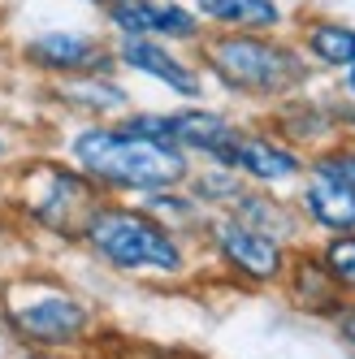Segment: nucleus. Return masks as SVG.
Returning a JSON list of instances; mask_svg holds the SVG:
<instances>
[{
	"label": "nucleus",
	"mask_w": 355,
	"mask_h": 359,
	"mask_svg": "<svg viewBox=\"0 0 355 359\" xmlns=\"http://www.w3.org/2000/svg\"><path fill=\"white\" fill-rule=\"evenodd\" d=\"M74 161L79 169L100 187H121V191H173L187 177V156L169 143L143 139L135 130H83L74 139Z\"/></svg>",
	"instance_id": "1"
},
{
	"label": "nucleus",
	"mask_w": 355,
	"mask_h": 359,
	"mask_svg": "<svg viewBox=\"0 0 355 359\" xmlns=\"http://www.w3.org/2000/svg\"><path fill=\"white\" fill-rule=\"evenodd\" d=\"M83 238L100 260H109L113 269H126V273H178L182 269V251H178L173 234L156 217L135 212V208H95Z\"/></svg>",
	"instance_id": "2"
},
{
	"label": "nucleus",
	"mask_w": 355,
	"mask_h": 359,
	"mask_svg": "<svg viewBox=\"0 0 355 359\" xmlns=\"http://www.w3.org/2000/svg\"><path fill=\"white\" fill-rule=\"evenodd\" d=\"M208 65L221 74L230 87L243 91H286L303 79V61L282 43H269V39H217L208 43Z\"/></svg>",
	"instance_id": "3"
},
{
	"label": "nucleus",
	"mask_w": 355,
	"mask_h": 359,
	"mask_svg": "<svg viewBox=\"0 0 355 359\" xmlns=\"http://www.w3.org/2000/svg\"><path fill=\"white\" fill-rule=\"evenodd\" d=\"M27 212L35 221H43L48 229H57L65 238H83L87 225L95 217V182L74 169H57V165H39L31 169L27 182Z\"/></svg>",
	"instance_id": "4"
},
{
	"label": "nucleus",
	"mask_w": 355,
	"mask_h": 359,
	"mask_svg": "<svg viewBox=\"0 0 355 359\" xmlns=\"http://www.w3.org/2000/svg\"><path fill=\"white\" fill-rule=\"evenodd\" d=\"M9 325L22 338H31L39 346H65L74 338H83L91 316H87V307L79 299H69L65 290L18 281L9 290Z\"/></svg>",
	"instance_id": "5"
},
{
	"label": "nucleus",
	"mask_w": 355,
	"mask_h": 359,
	"mask_svg": "<svg viewBox=\"0 0 355 359\" xmlns=\"http://www.w3.org/2000/svg\"><path fill=\"white\" fill-rule=\"evenodd\" d=\"M126 130H135L143 139H156V143H169L178 151H208V156L221 161V151L230 147L234 139V126L217 117V113H204V109H187V113H169V117H130L121 121Z\"/></svg>",
	"instance_id": "6"
},
{
	"label": "nucleus",
	"mask_w": 355,
	"mask_h": 359,
	"mask_svg": "<svg viewBox=\"0 0 355 359\" xmlns=\"http://www.w3.org/2000/svg\"><path fill=\"white\" fill-rule=\"evenodd\" d=\"M217 251L251 281H273L282 273V243L273 234H264V229H256V225L221 221L217 225Z\"/></svg>",
	"instance_id": "7"
},
{
	"label": "nucleus",
	"mask_w": 355,
	"mask_h": 359,
	"mask_svg": "<svg viewBox=\"0 0 355 359\" xmlns=\"http://www.w3.org/2000/svg\"><path fill=\"white\" fill-rule=\"evenodd\" d=\"M221 161L243 169L247 177H256V182H286V177H295L303 169V161L290 147L273 143V139H260V135H234L230 147L221 151Z\"/></svg>",
	"instance_id": "8"
},
{
	"label": "nucleus",
	"mask_w": 355,
	"mask_h": 359,
	"mask_svg": "<svg viewBox=\"0 0 355 359\" xmlns=\"http://www.w3.org/2000/svg\"><path fill=\"white\" fill-rule=\"evenodd\" d=\"M117 57L130 65L135 74H147V79H156V83H165L169 91H178V95H195L199 91V79L178 61L169 48H161L156 39H147V35H130V39H121V48H117Z\"/></svg>",
	"instance_id": "9"
},
{
	"label": "nucleus",
	"mask_w": 355,
	"mask_h": 359,
	"mask_svg": "<svg viewBox=\"0 0 355 359\" xmlns=\"http://www.w3.org/2000/svg\"><path fill=\"white\" fill-rule=\"evenodd\" d=\"M303 208L321 229H334V234H355V182L342 177L316 173L308 191H303Z\"/></svg>",
	"instance_id": "10"
},
{
	"label": "nucleus",
	"mask_w": 355,
	"mask_h": 359,
	"mask_svg": "<svg viewBox=\"0 0 355 359\" xmlns=\"http://www.w3.org/2000/svg\"><path fill=\"white\" fill-rule=\"evenodd\" d=\"M27 57L53 74H83V69H100L109 57L100 53L95 39H83V35H39L27 43Z\"/></svg>",
	"instance_id": "11"
},
{
	"label": "nucleus",
	"mask_w": 355,
	"mask_h": 359,
	"mask_svg": "<svg viewBox=\"0 0 355 359\" xmlns=\"http://www.w3.org/2000/svg\"><path fill=\"white\" fill-rule=\"evenodd\" d=\"M113 22L126 35H195V13L178 9V5H152V0L117 5Z\"/></svg>",
	"instance_id": "12"
},
{
	"label": "nucleus",
	"mask_w": 355,
	"mask_h": 359,
	"mask_svg": "<svg viewBox=\"0 0 355 359\" xmlns=\"http://www.w3.org/2000/svg\"><path fill=\"white\" fill-rule=\"evenodd\" d=\"M213 22H225V27H247V31H264L277 27V5L269 0H195Z\"/></svg>",
	"instance_id": "13"
},
{
	"label": "nucleus",
	"mask_w": 355,
	"mask_h": 359,
	"mask_svg": "<svg viewBox=\"0 0 355 359\" xmlns=\"http://www.w3.org/2000/svg\"><path fill=\"white\" fill-rule=\"evenodd\" d=\"M308 48L325 61V65H355V31L347 27H312L308 31Z\"/></svg>",
	"instance_id": "14"
},
{
	"label": "nucleus",
	"mask_w": 355,
	"mask_h": 359,
	"mask_svg": "<svg viewBox=\"0 0 355 359\" xmlns=\"http://www.w3.org/2000/svg\"><path fill=\"white\" fill-rule=\"evenodd\" d=\"M321 264L329 269V277H334L338 286L355 290V234H334V238H329Z\"/></svg>",
	"instance_id": "15"
},
{
	"label": "nucleus",
	"mask_w": 355,
	"mask_h": 359,
	"mask_svg": "<svg viewBox=\"0 0 355 359\" xmlns=\"http://www.w3.org/2000/svg\"><path fill=\"white\" fill-rule=\"evenodd\" d=\"M316 173H329V177H342V182H355V151H338V156H325L316 165Z\"/></svg>",
	"instance_id": "16"
},
{
	"label": "nucleus",
	"mask_w": 355,
	"mask_h": 359,
	"mask_svg": "<svg viewBox=\"0 0 355 359\" xmlns=\"http://www.w3.org/2000/svg\"><path fill=\"white\" fill-rule=\"evenodd\" d=\"M342 338L355 346V307H351V312H342Z\"/></svg>",
	"instance_id": "17"
},
{
	"label": "nucleus",
	"mask_w": 355,
	"mask_h": 359,
	"mask_svg": "<svg viewBox=\"0 0 355 359\" xmlns=\"http://www.w3.org/2000/svg\"><path fill=\"white\" fill-rule=\"evenodd\" d=\"M95 5H113L117 9V5H130V0H95Z\"/></svg>",
	"instance_id": "18"
},
{
	"label": "nucleus",
	"mask_w": 355,
	"mask_h": 359,
	"mask_svg": "<svg viewBox=\"0 0 355 359\" xmlns=\"http://www.w3.org/2000/svg\"><path fill=\"white\" fill-rule=\"evenodd\" d=\"M347 87H351V91H355V65H351V74H347Z\"/></svg>",
	"instance_id": "19"
},
{
	"label": "nucleus",
	"mask_w": 355,
	"mask_h": 359,
	"mask_svg": "<svg viewBox=\"0 0 355 359\" xmlns=\"http://www.w3.org/2000/svg\"><path fill=\"white\" fill-rule=\"evenodd\" d=\"M0 151H5V139H0Z\"/></svg>",
	"instance_id": "20"
}]
</instances>
